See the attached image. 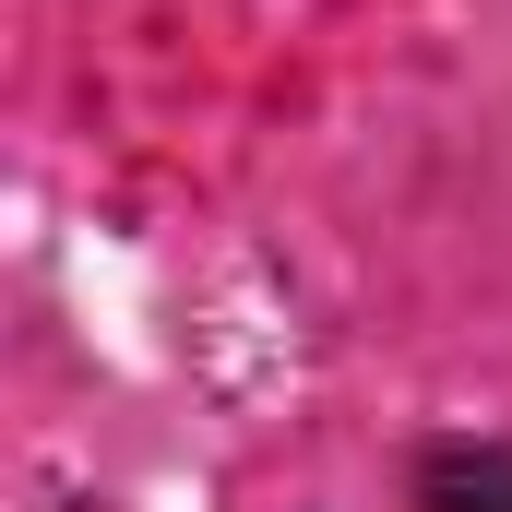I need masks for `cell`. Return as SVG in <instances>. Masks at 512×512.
Returning <instances> with one entry per match:
<instances>
[{"instance_id":"1","label":"cell","mask_w":512,"mask_h":512,"mask_svg":"<svg viewBox=\"0 0 512 512\" xmlns=\"http://www.w3.org/2000/svg\"><path fill=\"white\" fill-rule=\"evenodd\" d=\"M417 512H512V441H453L417 465Z\"/></svg>"}]
</instances>
